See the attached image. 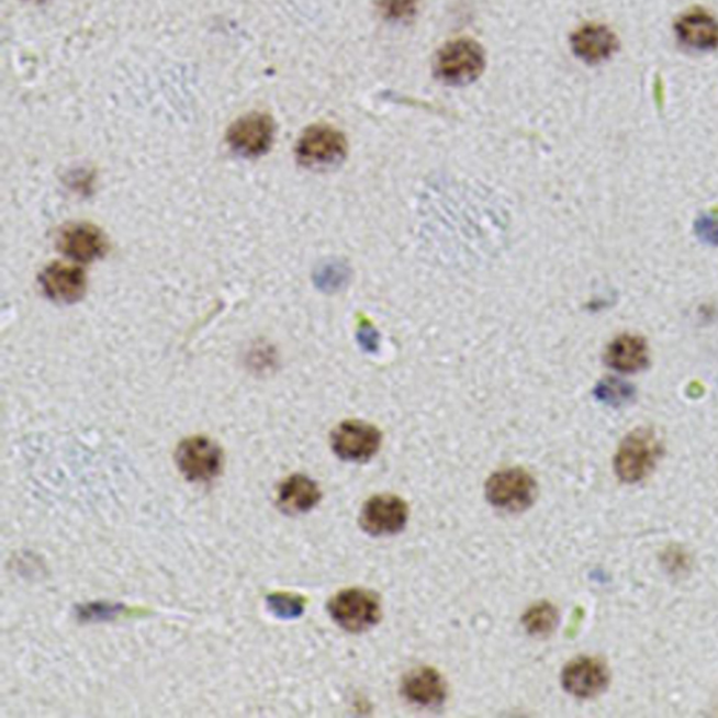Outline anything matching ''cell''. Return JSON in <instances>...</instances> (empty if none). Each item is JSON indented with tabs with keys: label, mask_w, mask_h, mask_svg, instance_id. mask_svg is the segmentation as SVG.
Segmentation results:
<instances>
[{
	"label": "cell",
	"mask_w": 718,
	"mask_h": 718,
	"mask_svg": "<svg viewBox=\"0 0 718 718\" xmlns=\"http://www.w3.org/2000/svg\"><path fill=\"white\" fill-rule=\"evenodd\" d=\"M485 68L482 45L473 40L459 38L439 51L435 60V75L444 83L467 86L480 78Z\"/></svg>",
	"instance_id": "cell-1"
},
{
	"label": "cell",
	"mask_w": 718,
	"mask_h": 718,
	"mask_svg": "<svg viewBox=\"0 0 718 718\" xmlns=\"http://www.w3.org/2000/svg\"><path fill=\"white\" fill-rule=\"evenodd\" d=\"M595 394L602 402L612 404V406H620L635 396V389L619 379L609 378L598 384Z\"/></svg>",
	"instance_id": "cell-19"
},
{
	"label": "cell",
	"mask_w": 718,
	"mask_h": 718,
	"mask_svg": "<svg viewBox=\"0 0 718 718\" xmlns=\"http://www.w3.org/2000/svg\"><path fill=\"white\" fill-rule=\"evenodd\" d=\"M274 139V123L266 114L253 113L236 121L227 134V141L237 154L260 156L266 154Z\"/></svg>",
	"instance_id": "cell-8"
},
{
	"label": "cell",
	"mask_w": 718,
	"mask_h": 718,
	"mask_svg": "<svg viewBox=\"0 0 718 718\" xmlns=\"http://www.w3.org/2000/svg\"><path fill=\"white\" fill-rule=\"evenodd\" d=\"M419 0H379V10L389 22H407L417 13Z\"/></svg>",
	"instance_id": "cell-20"
},
{
	"label": "cell",
	"mask_w": 718,
	"mask_h": 718,
	"mask_svg": "<svg viewBox=\"0 0 718 718\" xmlns=\"http://www.w3.org/2000/svg\"><path fill=\"white\" fill-rule=\"evenodd\" d=\"M609 674L604 662L590 657L571 661L563 672V685L569 694L588 699L602 694L608 686Z\"/></svg>",
	"instance_id": "cell-10"
},
{
	"label": "cell",
	"mask_w": 718,
	"mask_h": 718,
	"mask_svg": "<svg viewBox=\"0 0 718 718\" xmlns=\"http://www.w3.org/2000/svg\"><path fill=\"white\" fill-rule=\"evenodd\" d=\"M696 234L709 245L718 246V220L715 216H700L696 221Z\"/></svg>",
	"instance_id": "cell-22"
},
{
	"label": "cell",
	"mask_w": 718,
	"mask_h": 718,
	"mask_svg": "<svg viewBox=\"0 0 718 718\" xmlns=\"http://www.w3.org/2000/svg\"><path fill=\"white\" fill-rule=\"evenodd\" d=\"M489 502L505 511H523L534 503L535 480L520 469H507L493 474L487 482Z\"/></svg>",
	"instance_id": "cell-5"
},
{
	"label": "cell",
	"mask_w": 718,
	"mask_h": 718,
	"mask_svg": "<svg viewBox=\"0 0 718 718\" xmlns=\"http://www.w3.org/2000/svg\"><path fill=\"white\" fill-rule=\"evenodd\" d=\"M408 519V508L396 495H377L363 505L362 528L375 536L393 535L404 528Z\"/></svg>",
	"instance_id": "cell-9"
},
{
	"label": "cell",
	"mask_w": 718,
	"mask_h": 718,
	"mask_svg": "<svg viewBox=\"0 0 718 718\" xmlns=\"http://www.w3.org/2000/svg\"><path fill=\"white\" fill-rule=\"evenodd\" d=\"M382 435L371 424L346 422L332 435L333 451L344 460L363 462L371 459L381 447Z\"/></svg>",
	"instance_id": "cell-7"
},
{
	"label": "cell",
	"mask_w": 718,
	"mask_h": 718,
	"mask_svg": "<svg viewBox=\"0 0 718 718\" xmlns=\"http://www.w3.org/2000/svg\"><path fill=\"white\" fill-rule=\"evenodd\" d=\"M268 606L280 618H296L303 610V602L296 596L288 594H272L268 596Z\"/></svg>",
	"instance_id": "cell-21"
},
{
	"label": "cell",
	"mask_w": 718,
	"mask_h": 718,
	"mask_svg": "<svg viewBox=\"0 0 718 718\" xmlns=\"http://www.w3.org/2000/svg\"><path fill=\"white\" fill-rule=\"evenodd\" d=\"M605 361L619 372L641 371L649 363V347H647L644 338L624 335L609 344Z\"/></svg>",
	"instance_id": "cell-16"
},
{
	"label": "cell",
	"mask_w": 718,
	"mask_h": 718,
	"mask_svg": "<svg viewBox=\"0 0 718 718\" xmlns=\"http://www.w3.org/2000/svg\"><path fill=\"white\" fill-rule=\"evenodd\" d=\"M318 502H321V490L313 480L302 474L287 479L278 492V504L288 514L307 513Z\"/></svg>",
	"instance_id": "cell-17"
},
{
	"label": "cell",
	"mask_w": 718,
	"mask_h": 718,
	"mask_svg": "<svg viewBox=\"0 0 718 718\" xmlns=\"http://www.w3.org/2000/svg\"><path fill=\"white\" fill-rule=\"evenodd\" d=\"M677 38L686 47L711 51L718 47V22L705 10L684 14L675 24Z\"/></svg>",
	"instance_id": "cell-14"
},
{
	"label": "cell",
	"mask_w": 718,
	"mask_h": 718,
	"mask_svg": "<svg viewBox=\"0 0 718 718\" xmlns=\"http://www.w3.org/2000/svg\"><path fill=\"white\" fill-rule=\"evenodd\" d=\"M348 150L346 136L328 125H313L301 136L298 159L311 169H325L341 164Z\"/></svg>",
	"instance_id": "cell-3"
},
{
	"label": "cell",
	"mask_w": 718,
	"mask_h": 718,
	"mask_svg": "<svg viewBox=\"0 0 718 718\" xmlns=\"http://www.w3.org/2000/svg\"><path fill=\"white\" fill-rule=\"evenodd\" d=\"M403 694L414 705L433 707L441 705L447 696V687L437 671L418 669L410 672L404 680Z\"/></svg>",
	"instance_id": "cell-15"
},
{
	"label": "cell",
	"mask_w": 718,
	"mask_h": 718,
	"mask_svg": "<svg viewBox=\"0 0 718 718\" xmlns=\"http://www.w3.org/2000/svg\"><path fill=\"white\" fill-rule=\"evenodd\" d=\"M618 37L608 27L601 24H586L571 37L574 54L584 63L595 65L604 63L618 49Z\"/></svg>",
	"instance_id": "cell-11"
},
{
	"label": "cell",
	"mask_w": 718,
	"mask_h": 718,
	"mask_svg": "<svg viewBox=\"0 0 718 718\" xmlns=\"http://www.w3.org/2000/svg\"><path fill=\"white\" fill-rule=\"evenodd\" d=\"M42 285L51 300L72 303L80 300L86 291L85 272L79 267L54 262L45 268Z\"/></svg>",
	"instance_id": "cell-12"
},
{
	"label": "cell",
	"mask_w": 718,
	"mask_h": 718,
	"mask_svg": "<svg viewBox=\"0 0 718 718\" xmlns=\"http://www.w3.org/2000/svg\"><path fill=\"white\" fill-rule=\"evenodd\" d=\"M176 462L190 482H210L221 473L222 451L209 438L192 437L180 444Z\"/></svg>",
	"instance_id": "cell-6"
},
{
	"label": "cell",
	"mask_w": 718,
	"mask_h": 718,
	"mask_svg": "<svg viewBox=\"0 0 718 718\" xmlns=\"http://www.w3.org/2000/svg\"><path fill=\"white\" fill-rule=\"evenodd\" d=\"M59 247L78 261H93L108 250V242L98 227L89 224L70 225L60 232Z\"/></svg>",
	"instance_id": "cell-13"
},
{
	"label": "cell",
	"mask_w": 718,
	"mask_h": 718,
	"mask_svg": "<svg viewBox=\"0 0 718 718\" xmlns=\"http://www.w3.org/2000/svg\"><path fill=\"white\" fill-rule=\"evenodd\" d=\"M558 624V612L548 604L535 606L525 616V626L530 633L536 636H546L554 629Z\"/></svg>",
	"instance_id": "cell-18"
},
{
	"label": "cell",
	"mask_w": 718,
	"mask_h": 718,
	"mask_svg": "<svg viewBox=\"0 0 718 718\" xmlns=\"http://www.w3.org/2000/svg\"><path fill=\"white\" fill-rule=\"evenodd\" d=\"M662 455L659 437L649 428L630 433L621 442L615 458L618 476L626 483L643 480L654 469Z\"/></svg>",
	"instance_id": "cell-2"
},
{
	"label": "cell",
	"mask_w": 718,
	"mask_h": 718,
	"mask_svg": "<svg viewBox=\"0 0 718 718\" xmlns=\"http://www.w3.org/2000/svg\"><path fill=\"white\" fill-rule=\"evenodd\" d=\"M332 618L348 631L371 629L381 618V605L377 596L363 590H346L328 604Z\"/></svg>",
	"instance_id": "cell-4"
}]
</instances>
